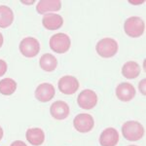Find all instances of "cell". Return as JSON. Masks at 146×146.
<instances>
[{"instance_id": "obj_15", "label": "cell", "mask_w": 146, "mask_h": 146, "mask_svg": "<svg viewBox=\"0 0 146 146\" xmlns=\"http://www.w3.org/2000/svg\"><path fill=\"white\" fill-rule=\"evenodd\" d=\"M25 137L31 145L40 146L45 141V133H44L43 129L39 128H31L27 131Z\"/></svg>"}, {"instance_id": "obj_22", "label": "cell", "mask_w": 146, "mask_h": 146, "mask_svg": "<svg viewBox=\"0 0 146 146\" xmlns=\"http://www.w3.org/2000/svg\"><path fill=\"white\" fill-rule=\"evenodd\" d=\"M10 146H27V145L22 140H16V141H14Z\"/></svg>"}, {"instance_id": "obj_13", "label": "cell", "mask_w": 146, "mask_h": 146, "mask_svg": "<svg viewBox=\"0 0 146 146\" xmlns=\"http://www.w3.org/2000/svg\"><path fill=\"white\" fill-rule=\"evenodd\" d=\"M42 25L49 30L60 29L63 25V19L58 14H46L42 19Z\"/></svg>"}, {"instance_id": "obj_7", "label": "cell", "mask_w": 146, "mask_h": 146, "mask_svg": "<svg viewBox=\"0 0 146 146\" xmlns=\"http://www.w3.org/2000/svg\"><path fill=\"white\" fill-rule=\"evenodd\" d=\"M77 103L82 109L90 110L95 107L98 103V96L94 91L90 90V89H86L79 94Z\"/></svg>"}, {"instance_id": "obj_18", "label": "cell", "mask_w": 146, "mask_h": 146, "mask_svg": "<svg viewBox=\"0 0 146 146\" xmlns=\"http://www.w3.org/2000/svg\"><path fill=\"white\" fill-rule=\"evenodd\" d=\"M39 63H40V67L47 72L54 71L56 68V66H58V60L51 54H44L40 58Z\"/></svg>"}, {"instance_id": "obj_20", "label": "cell", "mask_w": 146, "mask_h": 146, "mask_svg": "<svg viewBox=\"0 0 146 146\" xmlns=\"http://www.w3.org/2000/svg\"><path fill=\"white\" fill-rule=\"evenodd\" d=\"M7 71V63L5 60H0V77L3 76Z\"/></svg>"}, {"instance_id": "obj_21", "label": "cell", "mask_w": 146, "mask_h": 146, "mask_svg": "<svg viewBox=\"0 0 146 146\" xmlns=\"http://www.w3.org/2000/svg\"><path fill=\"white\" fill-rule=\"evenodd\" d=\"M146 80L145 79H143L142 81L140 82L139 85H138V88H139V91L141 92V94L142 95H144L145 96V94H146V89H145V86H146Z\"/></svg>"}, {"instance_id": "obj_1", "label": "cell", "mask_w": 146, "mask_h": 146, "mask_svg": "<svg viewBox=\"0 0 146 146\" xmlns=\"http://www.w3.org/2000/svg\"><path fill=\"white\" fill-rule=\"evenodd\" d=\"M122 133L129 141H137L144 135V128L137 121H128L122 126Z\"/></svg>"}, {"instance_id": "obj_5", "label": "cell", "mask_w": 146, "mask_h": 146, "mask_svg": "<svg viewBox=\"0 0 146 146\" xmlns=\"http://www.w3.org/2000/svg\"><path fill=\"white\" fill-rule=\"evenodd\" d=\"M20 52L27 58H34L40 51V43L33 37H25L20 43Z\"/></svg>"}, {"instance_id": "obj_14", "label": "cell", "mask_w": 146, "mask_h": 146, "mask_svg": "<svg viewBox=\"0 0 146 146\" xmlns=\"http://www.w3.org/2000/svg\"><path fill=\"white\" fill-rule=\"evenodd\" d=\"M62 8V2L60 0H42L36 6V11L39 14H48L50 12L60 11Z\"/></svg>"}, {"instance_id": "obj_24", "label": "cell", "mask_w": 146, "mask_h": 146, "mask_svg": "<svg viewBox=\"0 0 146 146\" xmlns=\"http://www.w3.org/2000/svg\"><path fill=\"white\" fill-rule=\"evenodd\" d=\"M2 137H3V129L0 127V140L2 139Z\"/></svg>"}, {"instance_id": "obj_6", "label": "cell", "mask_w": 146, "mask_h": 146, "mask_svg": "<svg viewBox=\"0 0 146 146\" xmlns=\"http://www.w3.org/2000/svg\"><path fill=\"white\" fill-rule=\"evenodd\" d=\"M73 126L76 131L79 133H89L93 129L95 126V121L94 118L90 114H86V113H81V114L77 115L73 120Z\"/></svg>"}, {"instance_id": "obj_11", "label": "cell", "mask_w": 146, "mask_h": 146, "mask_svg": "<svg viewBox=\"0 0 146 146\" xmlns=\"http://www.w3.org/2000/svg\"><path fill=\"white\" fill-rule=\"evenodd\" d=\"M119 141V133L114 128H106L100 136L101 146H116Z\"/></svg>"}, {"instance_id": "obj_12", "label": "cell", "mask_w": 146, "mask_h": 146, "mask_svg": "<svg viewBox=\"0 0 146 146\" xmlns=\"http://www.w3.org/2000/svg\"><path fill=\"white\" fill-rule=\"evenodd\" d=\"M116 96L121 101H129L135 96V87L129 83H121L116 89Z\"/></svg>"}, {"instance_id": "obj_25", "label": "cell", "mask_w": 146, "mask_h": 146, "mask_svg": "<svg viewBox=\"0 0 146 146\" xmlns=\"http://www.w3.org/2000/svg\"><path fill=\"white\" fill-rule=\"evenodd\" d=\"M35 1H22V3L23 4H33Z\"/></svg>"}, {"instance_id": "obj_19", "label": "cell", "mask_w": 146, "mask_h": 146, "mask_svg": "<svg viewBox=\"0 0 146 146\" xmlns=\"http://www.w3.org/2000/svg\"><path fill=\"white\" fill-rule=\"evenodd\" d=\"M17 83L12 78H4L0 81V94L4 96H11L16 92Z\"/></svg>"}, {"instance_id": "obj_3", "label": "cell", "mask_w": 146, "mask_h": 146, "mask_svg": "<svg viewBox=\"0 0 146 146\" xmlns=\"http://www.w3.org/2000/svg\"><path fill=\"white\" fill-rule=\"evenodd\" d=\"M124 29L128 36L137 38L144 33L145 23L139 17H131L127 19V21L125 22Z\"/></svg>"}, {"instance_id": "obj_2", "label": "cell", "mask_w": 146, "mask_h": 146, "mask_svg": "<svg viewBox=\"0 0 146 146\" xmlns=\"http://www.w3.org/2000/svg\"><path fill=\"white\" fill-rule=\"evenodd\" d=\"M118 49L119 46L116 40L113 38H109V37L100 40L96 46V53L98 54V56L105 58L114 56L118 52Z\"/></svg>"}, {"instance_id": "obj_8", "label": "cell", "mask_w": 146, "mask_h": 146, "mask_svg": "<svg viewBox=\"0 0 146 146\" xmlns=\"http://www.w3.org/2000/svg\"><path fill=\"white\" fill-rule=\"evenodd\" d=\"M58 89L64 95H73L79 89V82L74 76H62L58 80Z\"/></svg>"}, {"instance_id": "obj_26", "label": "cell", "mask_w": 146, "mask_h": 146, "mask_svg": "<svg viewBox=\"0 0 146 146\" xmlns=\"http://www.w3.org/2000/svg\"><path fill=\"white\" fill-rule=\"evenodd\" d=\"M129 146H136V145H129Z\"/></svg>"}, {"instance_id": "obj_9", "label": "cell", "mask_w": 146, "mask_h": 146, "mask_svg": "<svg viewBox=\"0 0 146 146\" xmlns=\"http://www.w3.org/2000/svg\"><path fill=\"white\" fill-rule=\"evenodd\" d=\"M55 94L56 90L53 85L49 83H43L40 84L35 90V98L41 102H48L51 100H53Z\"/></svg>"}, {"instance_id": "obj_23", "label": "cell", "mask_w": 146, "mask_h": 146, "mask_svg": "<svg viewBox=\"0 0 146 146\" xmlns=\"http://www.w3.org/2000/svg\"><path fill=\"white\" fill-rule=\"evenodd\" d=\"M2 45H3V35L0 33V48L2 47Z\"/></svg>"}, {"instance_id": "obj_16", "label": "cell", "mask_w": 146, "mask_h": 146, "mask_svg": "<svg viewBox=\"0 0 146 146\" xmlns=\"http://www.w3.org/2000/svg\"><path fill=\"white\" fill-rule=\"evenodd\" d=\"M140 66L137 62L129 60L122 67V74L128 79H135L140 74Z\"/></svg>"}, {"instance_id": "obj_17", "label": "cell", "mask_w": 146, "mask_h": 146, "mask_svg": "<svg viewBox=\"0 0 146 146\" xmlns=\"http://www.w3.org/2000/svg\"><path fill=\"white\" fill-rule=\"evenodd\" d=\"M14 21V13L10 7L6 5L0 6V27L6 28L10 27Z\"/></svg>"}, {"instance_id": "obj_10", "label": "cell", "mask_w": 146, "mask_h": 146, "mask_svg": "<svg viewBox=\"0 0 146 146\" xmlns=\"http://www.w3.org/2000/svg\"><path fill=\"white\" fill-rule=\"evenodd\" d=\"M69 106L65 101H55L50 107V113L53 118L56 120H64L69 115Z\"/></svg>"}, {"instance_id": "obj_4", "label": "cell", "mask_w": 146, "mask_h": 146, "mask_svg": "<svg viewBox=\"0 0 146 146\" xmlns=\"http://www.w3.org/2000/svg\"><path fill=\"white\" fill-rule=\"evenodd\" d=\"M70 37L65 33H56L50 38V48L55 53L63 54L70 49Z\"/></svg>"}]
</instances>
